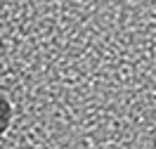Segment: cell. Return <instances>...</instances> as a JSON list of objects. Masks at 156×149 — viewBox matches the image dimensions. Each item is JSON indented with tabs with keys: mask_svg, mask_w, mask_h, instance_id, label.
Listing matches in <instances>:
<instances>
[{
	"mask_svg": "<svg viewBox=\"0 0 156 149\" xmlns=\"http://www.w3.org/2000/svg\"><path fill=\"white\" fill-rule=\"evenodd\" d=\"M10 123H12V104L0 92V137L5 135V130L10 128Z\"/></svg>",
	"mask_w": 156,
	"mask_h": 149,
	"instance_id": "1",
	"label": "cell"
}]
</instances>
